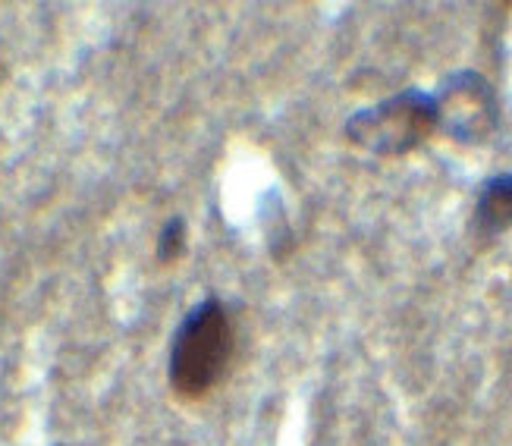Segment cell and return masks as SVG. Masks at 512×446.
I'll use <instances>...</instances> for the list:
<instances>
[{
    "mask_svg": "<svg viewBox=\"0 0 512 446\" xmlns=\"http://www.w3.org/2000/svg\"><path fill=\"white\" fill-rule=\"evenodd\" d=\"M233 324L227 308L208 299L195 311H189V318L183 327L176 330V340L170 349V387L173 393L195 403L205 399L220 381L233 362Z\"/></svg>",
    "mask_w": 512,
    "mask_h": 446,
    "instance_id": "cell-1",
    "label": "cell"
},
{
    "mask_svg": "<svg viewBox=\"0 0 512 446\" xmlns=\"http://www.w3.org/2000/svg\"><path fill=\"white\" fill-rule=\"evenodd\" d=\"M437 126L434 98L403 92L377 107L355 114L346 126L349 139L374 154H406L425 142Z\"/></svg>",
    "mask_w": 512,
    "mask_h": 446,
    "instance_id": "cell-2",
    "label": "cell"
},
{
    "mask_svg": "<svg viewBox=\"0 0 512 446\" xmlns=\"http://www.w3.org/2000/svg\"><path fill=\"white\" fill-rule=\"evenodd\" d=\"M437 123L462 142H481L497 126V101L478 73H456L434 98Z\"/></svg>",
    "mask_w": 512,
    "mask_h": 446,
    "instance_id": "cell-3",
    "label": "cell"
},
{
    "mask_svg": "<svg viewBox=\"0 0 512 446\" xmlns=\"http://www.w3.org/2000/svg\"><path fill=\"white\" fill-rule=\"evenodd\" d=\"M475 220L484 236H497L512 227V176H494L481 189Z\"/></svg>",
    "mask_w": 512,
    "mask_h": 446,
    "instance_id": "cell-4",
    "label": "cell"
},
{
    "mask_svg": "<svg viewBox=\"0 0 512 446\" xmlns=\"http://www.w3.org/2000/svg\"><path fill=\"white\" fill-rule=\"evenodd\" d=\"M180 252H183V223H180V220H173L170 227L164 230V236H161V249H158V255H161V261H173Z\"/></svg>",
    "mask_w": 512,
    "mask_h": 446,
    "instance_id": "cell-5",
    "label": "cell"
}]
</instances>
